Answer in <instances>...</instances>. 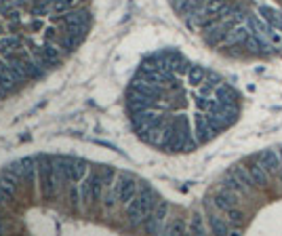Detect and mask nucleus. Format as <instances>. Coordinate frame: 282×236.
<instances>
[{
    "mask_svg": "<svg viewBox=\"0 0 282 236\" xmlns=\"http://www.w3.org/2000/svg\"><path fill=\"white\" fill-rule=\"evenodd\" d=\"M21 47H24V40H21L19 36H15V34L0 38V55L11 53V51H19Z\"/></svg>",
    "mask_w": 282,
    "mask_h": 236,
    "instance_id": "20",
    "label": "nucleus"
},
{
    "mask_svg": "<svg viewBox=\"0 0 282 236\" xmlns=\"http://www.w3.org/2000/svg\"><path fill=\"white\" fill-rule=\"evenodd\" d=\"M204 78H207V70L202 66H189L188 70V82L192 84V87H200L204 82Z\"/></svg>",
    "mask_w": 282,
    "mask_h": 236,
    "instance_id": "22",
    "label": "nucleus"
},
{
    "mask_svg": "<svg viewBox=\"0 0 282 236\" xmlns=\"http://www.w3.org/2000/svg\"><path fill=\"white\" fill-rule=\"evenodd\" d=\"M280 177H282V156H280Z\"/></svg>",
    "mask_w": 282,
    "mask_h": 236,
    "instance_id": "37",
    "label": "nucleus"
},
{
    "mask_svg": "<svg viewBox=\"0 0 282 236\" xmlns=\"http://www.w3.org/2000/svg\"><path fill=\"white\" fill-rule=\"evenodd\" d=\"M42 32H45V38L47 40H57L59 38V32H57V27H55V26H48Z\"/></svg>",
    "mask_w": 282,
    "mask_h": 236,
    "instance_id": "32",
    "label": "nucleus"
},
{
    "mask_svg": "<svg viewBox=\"0 0 282 236\" xmlns=\"http://www.w3.org/2000/svg\"><path fill=\"white\" fill-rule=\"evenodd\" d=\"M87 175H89V162L82 160V158H74V162L70 164V171H68L70 184H72V182L78 184V182H82Z\"/></svg>",
    "mask_w": 282,
    "mask_h": 236,
    "instance_id": "13",
    "label": "nucleus"
},
{
    "mask_svg": "<svg viewBox=\"0 0 282 236\" xmlns=\"http://www.w3.org/2000/svg\"><path fill=\"white\" fill-rule=\"evenodd\" d=\"M242 45L249 49L251 53H255V55H263V53H270L272 49H274V45L270 40H267L265 36H259V34H249V36L244 38V42Z\"/></svg>",
    "mask_w": 282,
    "mask_h": 236,
    "instance_id": "9",
    "label": "nucleus"
},
{
    "mask_svg": "<svg viewBox=\"0 0 282 236\" xmlns=\"http://www.w3.org/2000/svg\"><path fill=\"white\" fill-rule=\"evenodd\" d=\"M232 173H234V175H236L238 180H240L249 190L253 188V185H255V182H253V177H251V173H249V167H244V164H236Z\"/></svg>",
    "mask_w": 282,
    "mask_h": 236,
    "instance_id": "28",
    "label": "nucleus"
},
{
    "mask_svg": "<svg viewBox=\"0 0 282 236\" xmlns=\"http://www.w3.org/2000/svg\"><path fill=\"white\" fill-rule=\"evenodd\" d=\"M38 162V188L45 200H53L57 194L59 185L55 180V169H53V156L51 154H40L36 156Z\"/></svg>",
    "mask_w": 282,
    "mask_h": 236,
    "instance_id": "3",
    "label": "nucleus"
},
{
    "mask_svg": "<svg viewBox=\"0 0 282 236\" xmlns=\"http://www.w3.org/2000/svg\"><path fill=\"white\" fill-rule=\"evenodd\" d=\"M188 232V226L183 219H175L171 226L164 228V234H186Z\"/></svg>",
    "mask_w": 282,
    "mask_h": 236,
    "instance_id": "29",
    "label": "nucleus"
},
{
    "mask_svg": "<svg viewBox=\"0 0 282 236\" xmlns=\"http://www.w3.org/2000/svg\"><path fill=\"white\" fill-rule=\"evenodd\" d=\"M51 4H53V0H34V4H32V17H45L51 13Z\"/></svg>",
    "mask_w": 282,
    "mask_h": 236,
    "instance_id": "26",
    "label": "nucleus"
},
{
    "mask_svg": "<svg viewBox=\"0 0 282 236\" xmlns=\"http://www.w3.org/2000/svg\"><path fill=\"white\" fill-rule=\"evenodd\" d=\"M204 2L207 0H173V6H175V11L179 13V15H189V13H196V11H200Z\"/></svg>",
    "mask_w": 282,
    "mask_h": 236,
    "instance_id": "16",
    "label": "nucleus"
},
{
    "mask_svg": "<svg viewBox=\"0 0 282 236\" xmlns=\"http://www.w3.org/2000/svg\"><path fill=\"white\" fill-rule=\"evenodd\" d=\"M158 203H160L158 192L154 190L150 184H139L137 196L126 205V219H129L131 228L143 226L147 221V217L154 213V209H156Z\"/></svg>",
    "mask_w": 282,
    "mask_h": 236,
    "instance_id": "1",
    "label": "nucleus"
},
{
    "mask_svg": "<svg viewBox=\"0 0 282 236\" xmlns=\"http://www.w3.org/2000/svg\"><path fill=\"white\" fill-rule=\"evenodd\" d=\"M221 82H223V78H221L219 74H217V72H209V70H207V78H204V84H209L211 89H217Z\"/></svg>",
    "mask_w": 282,
    "mask_h": 236,
    "instance_id": "31",
    "label": "nucleus"
},
{
    "mask_svg": "<svg viewBox=\"0 0 282 236\" xmlns=\"http://www.w3.org/2000/svg\"><path fill=\"white\" fill-rule=\"evenodd\" d=\"M4 230H6V224H4V221H2V219H0V234H2Z\"/></svg>",
    "mask_w": 282,
    "mask_h": 236,
    "instance_id": "36",
    "label": "nucleus"
},
{
    "mask_svg": "<svg viewBox=\"0 0 282 236\" xmlns=\"http://www.w3.org/2000/svg\"><path fill=\"white\" fill-rule=\"evenodd\" d=\"M70 200H72L74 209H80V205H82V200H80V188H78V184H76V182H72V188H70Z\"/></svg>",
    "mask_w": 282,
    "mask_h": 236,
    "instance_id": "30",
    "label": "nucleus"
},
{
    "mask_svg": "<svg viewBox=\"0 0 282 236\" xmlns=\"http://www.w3.org/2000/svg\"><path fill=\"white\" fill-rule=\"evenodd\" d=\"M51 21H55V24H91L93 21V15H91L89 9H72L68 13H63V15H51Z\"/></svg>",
    "mask_w": 282,
    "mask_h": 236,
    "instance_id": "8",
    "label": "nucleus"
},
{
    "mask_svg": "<svg viewBox=\"0 0 282 236\" xmlns=\"http://www.w3.org/2000/svg\"><path fill=\"white\" fill-rule=\"evenodd\" d=\"M215 97L219 99L221 105H240V104H238L240 95L236 93L234 87H230V84H225V82H221L219 87L215 89Z\"/></svg>",
    "mask_w": 282,
    "mask_h": 236,
    "instance_id": "11",
    "label": "nucleus"
},
{
    "mask_svg": "<svg viewBox=\"0 0 282 236\" xmlns=\"http://www.w3.org/2000/svg\"><path fill=\"white\" fill-rule=\"evenodd\" d=\"M57 45H59V49H61V53H74L76 49L82 45V40L76 38V36H72V34L61 32L59 38H57Z\"/></svg>",
    "mask_w": 282,
    "mask_h": 236,
    "instance_id": "18",
    "label": "nucleus"
},
{
    "mask_svg": "<svg viewBox=\"0 0 282 236\" xmlns=\"http://www.w3.org/2000/svg\"><path fill=\"white\" fill-rule=\"evenodd\" d=\"M213 203H215V209L217 211H223L225 213L228 209H232V207H238V203H240V194H236V192H232L230 188L221 185V188L215 192Z\"/></svg>",
    "mask_w": 282,
    "mask_h": 236,
    "instance_id": "7",
    "label": "nucleus"
},
{
    "mask_svg": "<svg viewBox=\"0 0 282 236\" xmlns=\"http://www.w3.org/2000/svg\"><path fill=\"white\" fill-rule=\"evenodd\" d=\"M217 133H219V131H217L215 125L209 120L207 114H204V112L196 114V120H194V135H196V139H198V144H209V141L213 139Z\"/></svg>",
    "mask_w": 282,
    "mask_h": 236,
    "instance_id": "6",
    "label": "nucleus"
},
{
    "mask_svg": "<svg viewBox=\"0 0 282 236\" xmlns=\"http://www.w3.org/2000/svg\"><path fill=\"white\" fill-rule=\"evenodd\" d=\"M228 6V2L225 0H207L204 2V6H202V11L207 13V15H211V17H219V13Z\"/></svg>",
    "mask_w": 282,
    "mask_h": 236,
    "instance_id": "25",
    "label": "nucleus"
},
{
    "mask_svg": "<svg viewBox=\"0 0 282 236\" xmlns=\"http://www.w3.org/2000/svg\"><path fill=\"white\" fill-rule=\"evenodd\" d=\"M89 30H91V24H68V26H63V32H66V34H72V36L80 38V40L87 38Z\"/></svg>",
    "mask_w": 282,
    "mask_h": 236,
    "instance_id": "23",
    "label": "nucleus"
},
{
    "mask_svg": "<svg viewBox=\"0 0 282 236\" xmlns=\"http://www.w3.org/2000/svg\"><path fill=\"white\" fill-rule=\"evenodd\" d=\"M166 215H168V203H166V200H160V203L156 205V209H154V213L147 217V221L143 224V230L147 234L164 232V219H166Z\"/></svg>",
    "mask_w": 282,
    "mask_h": 236,
    "instance_id": "5",
    "label": "nucleus"
},
{
    "mask_svg": "<svg viewBox=\"0 0 282 236\" xmlns=\"http://www.w3.org/2000/svg\"><path fill=\"white\" fill-rule=\"evenodd\" d=\"M246 167H249V173H251V177H253V182H255L257 188H265V185L270 184V171H267L263 164L259 162V158L257 160H251Z\"/></svg>",
    "mask_w": 282,
    "mask_h": 236,
    "instance_id": "10",
    "label": "nucleus"
},
{
    "mask_svg": "<svg viewBox=\"0 0 282 236\" xmlns=\"http://www.w3.org/2000/svg\"><path fill=\"white\" fill-rule=\"evenodd\" d=\"M225 217H228V221H230V226H232V232H240V228H242V224H244V213L238 209V207H232V209H228L225 211Z\"/></svg>",
    "mask_w": 282,
    "mask_h": 236,
    "instance_id": "21",
    "label": "nucleus"
},
{
    "mask_svg": "<svg viewBox=\"0 0 282 236\" xmlns=\"http://www.w3.org/2000/svg\"><path fill=\"white\" fill-rule=\"evenodd\" d=\"M192 125H189L188 116H179L173 120V135L168 141L166 152H194L198 148V139L196 135H192Z\"/></svg>",
    "mask_w": 282,
    "mask_h": 236,
    "instance_id": "2",
    "label": "nucleus"
},
{
    "mask_svg": "<svg viewBox=\"0 0 282 236\" xmlns=\"http://www.w3.org/2000/svg\"><path fill=\"white\" fill-rule=\"evenodd\" d=\"M6 203H11V198L9 196H6V192H2V190H0V205H6Z\"/></svg>",
    "mask_w": 282,
    "mask_h": 236,
    "instance_id": "35",
    "label": "nucleus"
},
{
    "mask_svg": "<svg viewBox=\"0 0 282 236\" xmlns=\"http://www.w3.org/2000/svg\"><path fill=\"white\" fill-rule=\"evenodd\" d=\"M221 185H225V188H230L232 192H236V194H240V196H244V194H249V188H246V185L240 182V180H238V177L234 175V173H228V175H225L223 177V180H221Z\"/></svg>",
    "mask_w": 282,
    "mask_h": 236,
    "instance_id": "19",
    "label": "nucleus"
},
{
    "mask_svg": "<svg viewBox=\"0 0 282 236\" xmlns=\"http://www.w3.org/2000/svg\"><path fill=\"white\" fill-rule=\"evenodd\" d=\"M78 2H80V0H53L51 13H53V15H63V13L72 11Z\"/></svg>",
    "mask_w": 282,
    "mask_h": 236,
    "instance_id": "24",
    "label": "nucleus"
},
{
    "mask_svg": "<svg viewBox=\"0 0 282 236\" xmlns=\"http://www.w3.org/2000/svg\"><path fill=\"white\" fill-rule=\"evenodd\" d=\"M30 30H34V32H40L42 30V19L40 17H34V21L30 24Z\"/></svg>",
    "mask_w": 282,
    "mask_h": 236,
    "instance_id": "34",
    "label": "nucleus"
},
{
    "mask_svg": "<svg viewBox=\"0 0 282 236\" xmlns=\"http://www.w3.org/2000/svg\"><path fill=\"white\" fill-rule=\"evenodd\" d=\"M207 221H209V228L213 234H230L232 232V226L228 219H221L215 211H209L207 213Z\"/></svg>",
    "mask_w": 282,
    "mask_h": 236,
    "instance_id": "14",
    "label": "nucleus"
},
{
    "mask_svg": "<svg viewBox=\"0 0 282 236\" xmlns=\"http://www.w3.org/2000/svg\"><path fill=\"white\" fill-rule=\"evenodd\" d=\"M251 34L249 27H244L242 24L240 26H236V27H232V30L228 32V38H225V47H236V45H240V42H244V38Z\"/></svg>",
    "mask_w": 282,
    "mask_h": 236,
    "instance_id": "17",
    "label": "nucleus"
},
{
    "mask_svg": "<svg viewBox=\"0 0 282 236\" xmlns=\"http://www.w3.org/2000/svg\"><path fill=\"white\" fill-rule=\"evenodd\" d=\"M259 162L263 164V167L270 171V173H276V171H280V154L276 152V150L267 148V150H261V152L257 154Z\"/></svg>",
    "mask_w": 282,
    "mask_h": 236,
    "instance_id": "12",
    "label": "nucleus"
},
{
    "mask_svg": "<svg viewBox=\"0 0 282 236\" xmlns=\"http://www.w3.org/2000/svg\"><path fill=\"white\" fill-rule=\"evenodd\" d=\"M17 185H19V180L15 175H11L9 171L0 173V190L6 192V196L11 200H15V196H17Z\"/></svg>",
    "mask_w": 282,
    "mask_h": 236,
    "instance_id": "15",
    "label": "nucleus"
},
{
    "mask_svg": "<svg viewBox=\"0 0 282 236\" xmlns=\"http://www.w3.org/2000/svg\"><path fill=\"white\" fill-rule=\"evenodd\" d=\"M114 185L118 192V203H122L124 207L129 205L139 192V182L129 173H118L114 180Z\"/></svg>",
    "mask_w": 282,
    "mask_h": 236,
    "instance_id": "4",
    "label": "nucleus"
},
{
    "mask_svg": "<svg viewBox=\"0 0 282 236\" xmlns=\"http://www.w3.org/2000/svg\"><path fill=\"white\" fill-rule=\"evenodd\" d=\"M4 17H6V21H19L21 19V13H19V9H11Z\"/></svg>",
    "mask_w": 282,
    "mask_h": 236,
    "instance_id": "33",
    "label": "nucleus"
},
{
    "mask_svg": "<svg viewBox=\"0 0 282 236\" xmlns=\"http://www.w3.org/2000/svg\"><path fill=\"white\" fill-rule=\"evenodd\" d=\"M189 234H207L209 228L204 226V217L200 215V213H194L192 215V221H189V228H188Z\"/></svg>",
    "mask_w": 282,
    "mask_h": 236,
    "instance_id": "27",
    "label": "nucleus"
}]
</instances>
